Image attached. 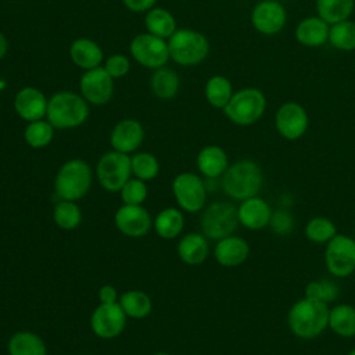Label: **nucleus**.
Returning a JSON list of instances; mask_svg holds the SVG:
<instances>
[{
  "label": "nucleus",
  "mask_w": 355,
  "mask_h": 355,
  "mask_svg": "<svg viewBox=\"0 0 355 355\" xmlns=\"http://www.w3.org/2000/svg\"><path fill=\"white\" fill-rule=\"evenodd\" d=\"M329 304L304 297L290 308L288 327L298 338H315L329 327Z\"/></svg>",
  "instance_id": "obj_1"
},
{
  "label": "nucleus",
  "mask_w": 355,
  "mask_h": 355,
  "mask_svg": "<svg viewBox=\"0 0 355 355\" xmlns=\"http://www.w3.org/2000/svg\"><path fill=\"white\" fill-rule=\"evenodd\" d=\"M263 176L259 165L252 159H241L227 166L222 175L220 186L230 198L244 201L258 196Z\"/></svg>",
  "instance_id": "obj_2"
},
{
  "label": "nucleus",
  "mask_w": 355,
  "mask_h": 355,
  "mask_svg": "<svg viewBox=\"0 0 355 355\" xmlns=\"http://www.w3.org/2000/svg\"><path fill=\"white\" fill-rule=\"evenodd\" d=\"M46 114L53 126L67 129L83 123L89 115V108L85 100L78 94L61 92L51 97Z\"/></svg>",
  "instance_id": "obj_3"
},
{
  "label": "nucleus",
  "mask_w": 355,
  "mask_h": 355,
  "mask_svg": "<svg viewBox=\"0 0 355 355\" xmlns=\"http://www.w3.org/2000/svg\"><path fill=\"white\" fill-rule=\"evenodd\" d=\"M92 183V171L89 165L82 159H71L65 162L54 182L55 194L68 201H76L82 198Z\"/></svg>",
  "instance_id": "obj_4"
},
{
  "label": "nucleus",
  "mask_w": 355,
  "mask_h": 355,
  "mask_svg": "<svg viewBox=\"0 0 355 355\" xmlns=\"http://www.w3.org/2000/svg\"><path fill=\"white\" fill-rule=\"evenodd\" d=\"M265 108V94L255 87H245L234 93L223 110L233 123L247 126L257 122L263 115Z\"/></svg>",
  "instance_id": "obj_5"
},
{
  "label": "nucleus",
  "mask_w": 355,
  "mask_h": 355,
  "mask_svg": "<svg viewBox=\"0 0 355 355\" xmlns=\"http://www.w3.org/2000/svg\"><path fill=\"white\" fill-rule=\"evenodd\" d=\"M169 55L180 65H194L201 62L209 50L204 35L190 29L176 31L168 43Z\"/></svg>",
  "instance_id": "obj_6"
},
{
  "label": "nucleus",
  "mask_w": 355,
  "mask_h": 355,
  "mask_svg": "<svg viewBox=\"0 0 355 355\" xmlns=\"http://www.w3.org/2000/svg\"><path fill=\"white\" fill-rule=\"evenodd\" d=\"M237 208L227 201H216L208 205L201 216V229L207 239L222 240L232 236L239 225Z\"/></svg>",
  "instance_id": "obj_7"
},
{
  "label": "nucleus",
  "mask_w": 355,
  "mask_h": 355,
  "mask_svg": "<svg viewBox=\"0 0 355 355\" xmlns=\"http://www.w3.org/2000/svg\"><path fill=\"white\" fill-rule=\"evenodd\" d=\"M327 270L336 277H347L355 272V239L347 234H336L324 251Z\"/></svg>",
  "instance_id": "obj_8"
},
{
  "label": "nucleus",
  "mask_w": 355,
  "mask_h": 355,
  "mask_svg": "<svg viewBox=\"0 0 355 355\" xmlns=\"http://www.w3.org/2000/svg\"><path fill=\"white\" fill-rule=\"evenodd\" d=\"M125 153L111 151L104 154L97 164V178L100 184L108 191L121 190L129 180L132 164Z\"/></svg>",
  "instance_id": "obj_9"
},
{
  "label": "nucleus",
  "mask_w": 355,
  "mask_h": 355,
  "mask_svg": "<svg viewBox=\"0 0 355 355\" xmlns=\"http://www.w3.org/2000/svg\"><path fill=\"white\" fill-rule=\"evenodd\" d=\"M172 190L178 204L187 212H197L202 209L207 198L205 184L200 176L184 172L175 178Z\"/></svg>",
  "instance_id": "obj_10"
},
{
  "label": "nucleus",
  "mask_w": 355,
  "mask_h": 355,
  "mask_svg": "<svg viewBox=\"0 0 355 355\" xmlns=\"http://www.w3.org/2000/svg\"><path fill=\"white\" fill-rule=\"evenodd\" d=\"M130 51L136 61L150 68L162 67L171 57L168 44L162 40V37L153 33L136 36L130 43Z\"/></svg>",
  "instance_id": "obj_11"
},
{
  "label": "nucleus",
  "mask_w": 355,
  "mask_h": 355,
  "mask_svg": "<svg viewBox=\"0 0 355 355\" xmlns=\"http://www.w3.org/2000/svg\"><path fill=\"white\" fill-rule=\"evenodd\" d=\"M126 323V313L119 302L100 304L90 319V326L94 334L101 338H114L119 336Z\"/></svg>",
  "instance_id": "obj_12"
},
{
  "label": "nucleus",
  "mask_w": 355,
  "mask_h": 355,
  "mask_svg": "<svg viewBox=\"0 0 355 355\" xmlns=\"http://www.w3.org/2000/svg\"><path fill=\"white\" fill-rule=\"evenodd\" d=\"M275 125L277 132L287 140H297L308 129L309 118L305 108L294 101L284 103L276 112Z\"/></svg>",
  "instance_id": "obj_13"
},
{
  "label": "nucleus",
  "mask_w": 355,
  "mask_h": 355,
  "mask_svg": "<svg viewBox=\"0 0 355 355\" xmlns=\"http://www.w3.org/2000/svg\"><path fill=\"white\" fill-rule=\"evenodd\" d=\"M287 21L286 8L276 0H263L255 6L251 14L252 26L263 35L280 32Z\"/></svg>",
  "instance_id": "obj_14"
},
{
  "label": "nucleus",
  "mask_w": 355,
  "mask_h": 355,
  "mask_svg": "<svg viewBox=\"0 0 355 355\" xmlns=\"http://www.w3.org/2000/svg\"><path fill=\"white\" fill-rule=\"evenodd\" d=\"M112 76L104 68L89 69L80 79L83 97L93 104H105L112 96Z\"/></svg>",
  "instance_id": "obj_15"
},
{
  "label": "nucleus",
  "mask_w": 355,
  "mask_h": 355,
  "mask_svg": "<svg viewBox=\"0 0 355 355\" xmlns=\"http://www.w3.org/2000/svg\"><path fill=\"white\" fill-rule=\"evenodd\" d=\"M116 227L129 237H141L151 229V218L140 205H122L115 214Z\"/></svg>",
  "instance_id": "obj_16"
},
{
  "label": "nucleus",
  "mask_w": 355,
  "mask_h": 355,
  "mask_svg": "<svg viewBox=\"0 0 355 355\" xmlns=\"http://www.w3.org/2000/svg\"><path fill=\"white\" fill-rule=\"evenodd\" d=\"M237 216L244 227L250 230H261L269 225L272 209L262 197L255 196L241 201L237 208Z\"/></svg>",
  "instance_id": "obj_17"
},
{
  "label": "nucleus",
  "mask_w": 355,
  "mask_h": 355,
  "mask_svg": "<svg viewBox=\"0 0 355 355\" xmlns=\"http://www.w3.org/2000/svg\"><path fill=\"white\" fill-rule=\"evenodd\" d=\"M250 254L248 243L237 236H227L216 243L214 255L222 266L234 268L245 262Z\"/></svg>",
  "instance_id": "obj_18"
},
{
  "label": "nucleus",
  "mask_w": 355,
  "mask_h": 355,
  "mask_svg": "<svg viewBox=\"0 0 355 355\" xmlns=\"http://www.w3.org/2000/svg\"><path fill=\"white\" fill-rule=\"evenodd\" d=\"M18 115L25 121H39L47 112V101L42 92L35 87H24L14 100Z\"/></svg>",
  "instance_id": "obj_19"
},
{
  "label": "nucleus",
  "mask_w": 355,
  "mask_h": 355,
  "mask_svg": "<svg viewBox=\"0 0 355 355\" xmlns=\"http://www.w3.org/2000/svg\"><path fill=\"white\" fill-rule=\"evenodd\" d=\"M143 128L135 119H125L116 123L111 133V146L119 153H132L139 148L143 141Z\"/></svg>",
  "instance_id": "obj_20"
},
{
  "label": "nucleus",
  "mask_w": 355,
  "mask_h": 355,
  "mask_svg": "<svg viewBox=\"0 0 355 355\" xmlns=\"http://www.w3.org/2000/svg\"><path fill=\"white\" fill-rule=\"evenodd\" d=\"M329 24L320 17H308L302 19L295 28V39L306 47L322 46L329 40Z\"/></svg>",
  "instance_id": "obj_21"
},
{
  "label": "nucleus",
  "mask_w": 355,
  "mask_h": 355,
  "mask_svg": "<svg viewBox=\"0 0 355 355\" xmlns=\"http://www.w3.org/2000/svg\"><path fill=\"white\" fill-rule=\"evenodd\" d=\"M197 166L207 178H218L227 169V155L218 146H207L197 155Z\"/></svg>",
  "instance_id": "obj_22"
},
{
  "label": "nucleus",
  "mask_w": 355,
  "mask_h": 355,
  "mask_svg": "<svg viewBox=\"0 0 355 355\" xmlns=\"http://www.w3.org/2000/svg\"><path fill=\"white\" fill-rule=\"evenodd\" d=\"M208 241L205 236L198 233L186 234L178 245L180 259L187 265H200L208 257Z\"/></svg>",
  "instance_id": "obj_23"
},
{
  "label": "nucleus",
  "mask_w": 355,
  "mask_h": 355,
  "mask_svg": "<svg viewBox=\"0 0 355 355\" xmlns=\"http://www.w3.org/2000/svg\"><path fill=\"white\" fill-rule=\"evenodd\" d=\"M72 61L85 69L97 68L103 60L101 49L90 39H78L72 43L69 50Z\"/></svg>",
  "instance_id": "obj_24"
},
{
  "label": "nucleus",
  "mask_w": 355,
  "mask_h": 355,
  "mask_svg": "<svg viewBox=\"0 0 355 355\" xmlns=\"http://www.w3.org/2000/svg\"><path fill=\"white\" fill-rule=\"evenodd\" d=\"M329 327L340 337L355 336V306L349 304H338L329 312Z\"/></svg>",
  "instance_id": "obj_25"
},
{
  "label": "nucleus",
  "mask_w": 355,
  "mask_h": 355,
  "mask_svg": "<svg viewBox=\"0 0 355 355\" xmlns=\"http://www.w3.org/2000/svg\"><path fill=\"white\" fill-rule=\"evenodd\" d=\"M355 7V0H316V10L329 25L348 19Z\"/></svg>",
  "instance_id": "obj_26"
},
{
  "label": "nucleus",
  "mask_w": 355,
  "mask_h": 355,
  "mask_svg": "<svg viewBox=\"0 0 355 355\" xmlns=\"http://www.w3.org/2000/svg\"><path fill=\"white\" fill-rule=\"evenodd\" d=\"M10 355H46L42 338L31 331H18L8 341Z\"/></svg>",
  "instance_id": "obj_27"
},
{
  "label": "nucleus",
  "mask_w": 355,
  "mask_h": 355,
  "mask_svg": "<svg viewBox=\"0 0 355 355\" xmlns=\"http://www.w3.org/2000/svg\"><path fill=\"white\" fill-rule=\"evenodd\" d=\"M119 305L122 306L126 316L133 319H143L151 312L153 304L150 297L140 290H130L121 295Z\"/></svg>",
  "instance_id": "obj_28"
},
{
  "label": "nucleus",
  "mask_w": 355,
  "mask_h": 355,
  "mask_svg": "<svg viewBox=\"0 0 355 355\" xmlns=\"http://www.w3.org/2000/svg\"><path fill=\"white\" fill-rule=\"evenodd\" d=\"M183 225H184L183 215L176 208H166V209L161 211L157 215L155 222H154L155 232L162 239H173V237H176L182 232Z\"/></svg>",
  "instance_id": "obj_29"
},
{
  "label": "nucleus",
  "mask_w": 355,
  "mask_h": 355,
  "mask_svg": "<svg viewBox=\"0 0 355 355\" xmlns=\"http://www.w3.org/2000/svg\"><path fill=\"white\" fill-rule=\"evenodd\" d=\"M205 96L211 105L216 108H225L233 96L232 83L227 78L216 75L212 76L205 86Z\"/></svg>",
  "instance_id": "obj_30"
},
{
  "label": "nucleus",
  "mask_w": 355,
  "mask_h": 355,
  "mask_svg": "<svg viewBox=\"0 0 355 355\" xmlns=\"http://www.w3.org/2000/svg\"><path fill=\"white\" fill-rule=\"evenodd\" d=\"M337 234V227L333 220L326 216H315L305 225V236L309 241L327 244Z\"/></svg>",
  "instance_id": "obj_31"
},
{
  "label": "nucleus",
  "mask_w": 355,
  "mask_h": 355,
  "mask_svg": "<svg viewBox=\"0 0 355 355\" xmlns=\"http://www.w3.org/2000/svg\"><path fill=\"white\" fill-rule=\"evenodd\" d=\"M329 42L338 50H355V22L345 19L333 24L329 31Z\"/></svg>",
  "instance_id": "obj_32"
},
{
  "label": "nucleus",
  "mask_w": 355,
  "mask_h": 355,
  "mask_svg": "<svg viewBox=\"0 0 355 355\" xmlns=\"http://www.w3.org/2000/svg\"><path fill=\"white\" fill-rule=\"evenodd\" d=\"M53 218L58 227L64 230H72L79 226L82 220V214L79 207L73 201L62 200L55 204L53 211Z\"/></svg>",
  "instance_id": "obj_33"
},
{
  "label": "nucleus",
  "mask_w": 355,
  "mask_h": 355,
  "mask_svg": "<svg viewBox=\"0 0 355 355\" xmlns=\"http://www.w3.org/2000/svg\"><path fill=\"white\" fill-rule=\"evenodd\" d=\"M146 26L150 33L159 37H168L175 33V19L166 10L162 8L151 10L146 15Z\"/></svg>",
  "instance_id": "obj_34"
},
{
  "label": "nucleus",
  "mask_w": 355,
  "mask_h": 355,
  "mask_svg": "<svg viewBox=\"0 0 355 355\" xmlns=\"http://www.w3.org/2000/svg\"><path fill=\"white\" fill-rule=\"evenodd\" d=\"M151 89L157 97L171 98L179 89V78L173 71L161 68L153 75Z\"/></svg>",
  "instance_id": "obj_35"
},
{
  "label": "nucleus",
  "mask_w": 355,
  "mask_h": 355,
  "mask_svg": "<svg viewBox=\"0 0 355 355\" xmlns=\"http://www.w3.org/2000/svg\"><path fill=\"white\" fill-rule=\"evenodd\" d=\"M338 286L329 279L312 280L305 286V297L322 301L324 304H330L338 295Z\"/></svg>",
  "instance_id": "obj_36"
},
{
  "label": "nucleus",
  "mask_w": 355,
  "mask_h": 355,
  "mask_svg": "<svg viewBox=\"0 0 355 355\" xmlns=\"http://www.w3.org/2000/svg\"><path fill=\"white\" fill-rule=\"evenodd\" d=\"M53 139V125L43 121H33L25 129V140L31 147L40 148L47 146Z\"/></svg>",
  "instance_id": "obj_37"
},
{
  "label": "nucleus",
  "mask_w": 355,
  "mask_h": 355,
  "mask_svg": "<svg viewBox=\"0 0 355 355\" xmlns=\"http://www.w3.org/2000/svg\"><path fill=\"white\" fill-rule=\"evenodd\" d=\"M132 172L140 180H150L158 175L159 165L154 155L148 153H139L132 159Z\"/></svg>",
  "instance_id": "obj_38"
},
{
  "label": "nucleus",
  "mask_w": 355,
  "mask_h": 355,
  "mask_svg": "<svg viewBox=\"0 0 355 355\" xmlns=\"http://www.w3.org/2000/svg\"><path fill=\"white\" fill-rule=\"evenodd\" d=\"M122 201L128 205H140L147 197V186L140 179L128 180L121 189Z\"/></svg>",
  "instance_id": "obj_39"
},
{
  "label": "nucleus",
  "mask_w": 355,
  "mask_h": 355,
  "mask_svg": "<svg viewBox=\"0 0 355 355\" xmlns=\"http://www.w3.org/2000/svg\"><path fill=\"white\" fill-rule=\"evenodd\" d=\"M269 226L277 234H287V233H290L293 230L294 219L286 211H276V212H272Z\"/></svg>",
  "instance_id": "obj_40"
},
{
  "label": "nucleus",
  "mask_w": 355,
  "mask_h": 355,
  "mask_svg": "<svg viewBox=\"0 0 355 355\" xmlns=\"http://www.w3.org/2000/svg\"><path fill=\"white\" fill-rule=\"evenodd\" d=\"M112 78H121L129 71V61L125 55L122 54H115L111 55L105 61V68H104Z\"/></svg>",
  "instance_id": "obj_41"
},
{
  "label": "nucleus",
  "mask_w": 355,
  "mask_h": 355,
  "mask_svg": "<svg viewBox=\"0 0 355 355\" xmlns=\"http://www.w3.org/2000/svg\"><path fill=\"white\" fill-rule=\"evenodd\" d=\"M116 295H118L116 290H115L112 286H110V284L103 286V287L100 288V291H98V297H100L101 304L116 302Z\"/></svg>",
  "instance_id": "obj_42"
},
{
  "label": "nucleus",
  "mask_w": 355,
  "mask_h": 355,
  "mask_svg": "<svg viewBox=\"0 0 355 355\" xmlns=\"http://www.w3.org/2000/svg\"><path fill=\"white\" fill-rule=\"evenodd\" d=\"M123 3L132 11H146L155 3V0H123Z\"/></svg>",
  "instance_id": "obj_43"
},
{
  "label": "nucleus",
  "mask_w": 355,
  "mask_h": 355,
  "mask_svg": "<svg viewBox=\"0 0 355 355\" xmlns=\"http://www.w3.org/2000/svg\"><path fill=\"white\" fill-rule=\"evenodd\" d=\"M6 51H7V40L3 36V33H0V58L6 55Z\"/></svg>",
  "instance_id": "obj_44"
},
{
  "label": "nucleus",
  "mask_w": 355,
  "mask_h": 355,
  "mask_svg": "<svg viewBox=\"0 0 355 355\" xmlns=\"http://www.w3.org/2000/svg\"><path fill=\"white\" fill-rule=\"evenodd\" d=\"M348 355H355V348H354V349H351V351L348 352Z\"/></svg>",
  "instance_id": "obj_45"
},
{
  "label": "nucleus",
  "mask_w": 355,
  "mask_h": 355,
  "mask_svg": "<svg viewBox=\"0 0 355 355\" xmlns=\"http://www.w3.org/2000/svg\"><path fill=\"white\" fill-rule=\"evenodd\" d=\"M155 355H168V354H155Z\"/></svg>",
  "instance_id": "obj_46"
}]
</instances>
